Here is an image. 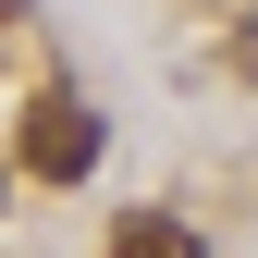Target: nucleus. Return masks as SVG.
Returning <instances> with one entry per match:
<instances>
[{"mask_svg": "<svg viewBox=\"0 0 258 258\" xmlns=\"http://www.w3.org/2000/svg\"><path fill=\"white\" fill-rule=\"evenodd\" d=\"M13 172H37V184H86V172H99V111H86L74 86H37V99L13 111Z\"/></svg>", "mask_w": 258, "mask_h": 258, "instance_id": "f257e3e1", "label": "nucleus"}, {"mask_svg": "<svg viewBox=\"0 0 258 258\" xmlns=\"http://www.w3.org/2000/svg\"><path fill=\"white\" fill-rule=\"evenodd\" d=\"M111 258H209V246H197V221H172V209H123Z\"/></svg>", "mask_w": 258, "mask_h": 258, "instance_id": "f03ea898", "label": "nucleus"}, {"mask_svg": "<svg viewBox=\"0 0 258 258\" xmlns=\"http://www.w3.org/2000/svg\"><path fill=\"white\" fill-rule=\"evenodd\" d=\"M13 13H25V0H0V25H13Z\"/></svg>", "mask_w": 258, "mask_h": 258, "instance_id": "7ed1b4c3", "label": "nucleus"}]
</instances>
